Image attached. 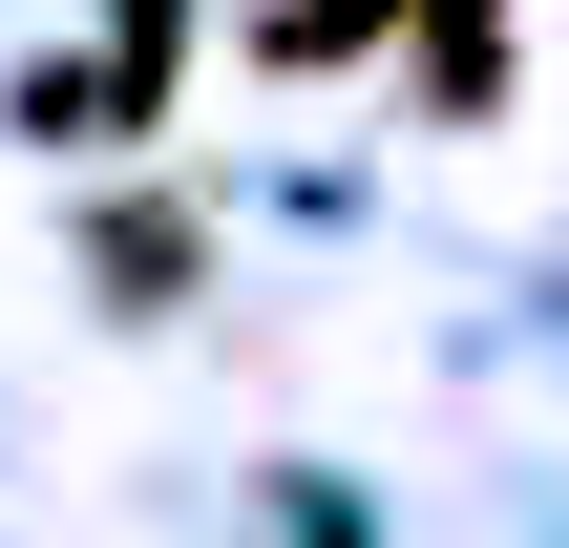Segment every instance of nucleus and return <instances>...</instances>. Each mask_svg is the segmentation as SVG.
<instances>
[{"instance_id":"f257e3e1","label":"nucleus","mask_w":569,"mask_h":548,"mask_svg":"<svg viewBox=\"0 0 569 548\" xmlns=\"http://www.w3.org/2000/svg\"><path fill=\"white\" fill-rule=\"evenodd\" d=\"M169 63H190V0H106V63L63 84V127H84V148H106V127H148V106H169Z\"/></svg>"},{"instance_id":"f03ea898","label":"nucleus","mask_w":569,"mask_h":548,"mask_svg":"<svg viewBox=\"0 0 569 548\" xmlns=\"http://www.w3.org/2000/svg\"><path fill=\"white\" fill-rule=\"evenodd\" d=\"M422 21V106L443 127H507V0H401Z\"/></svg>"},{"instance_id":"7ed1b4c3","label":"nucleus","mask_w":569,"mask_h":548,"mask_svg":"<svg viewBox=\"0 0 569 548\" xmlns=\"http://www.w3.org/2000/svg\"><path fill=\"white\" fill-rule=\"evenodd\" d=\"M106 275H127V317H169V296L211 275V232H190V211H106Z\"/></svg>"},{"instance_id":"20e7f679","label":"nucleus","mask_w":569,"mask_h":548,"mask_svg":"<svg viewBox=\"0 0 569 548\" xmlns=\"http://www.w3.org/2000/svg\"><path fill=\"white\" fill-rule=\"evenodd\" d=\"M380 21H401V0H296V21H274V63H359Z\"/></svg>"}]
</instances>
